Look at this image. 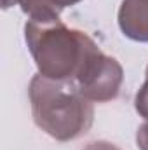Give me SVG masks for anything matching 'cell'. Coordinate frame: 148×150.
<instances>
[{
  "label": "cell",
  "instance_id": "1",
  "mask_svg": "<svg viewBox=\"0 0 148 150\" xmlns=\"http://www.w3.org/2000/svg\"><path fill=\"white\" fill-rule=\"evenodd\" d=\"M32 115L38 127L58 142L85 134L94 120V107L75 82L52 80L37 74L28 87Z\"/></svg>",
  "mask_w": 148,
  "mask_h": 150
},
{
  "label": "cell",
  "instance_id": "2",
  "mask_svg": "<svg viewBox=\"0 0 148 150\" xmlns=\"http://www.w3.org/2000/svg\"><path fill=\"white\" fill-rule=\"evenodd\" d=\"M25 40L38 74L52 80L75 82L87 58L98 49L96 42L80 30H72L61 19L25 25Z\"/></svg>",
  "mask_w": 148,
  "mask_h": 150
},
{
  "label": "cell",
  "instance_id": "3",
  "mask_svg": "<svg viewBox=\"0 0 148 150\" xmlns=\"http://www.w3.org/2000/svg\"><path fill=\"white\" fill-rule=\"evenodd\" d=\"M124 82L122 65L101 52L98 47L84 63L75 84L78 91L92 103H106L118 96Z\"/></svg>",
  "mask_w": 148,
  "mask_h": 150
},
{
  "label": "cell",
  "instance_id": "4",
  "mask_svg": "<svg viewBox=\"0 0 148 150\" xmlns=\"http://www.w3.org/2000/svg\"><path fill=\"white\" fill-rule=\"evenodd\" d=\"M120 32L134 42H148V0H122L118 9Z\"/></svg>",
  "mask_w": 148,
  "mask_h": 150
},
{
  "label": "cell",
  "instance_id": "5",
  "mask_svg": "<svg viewBox=\"0 0 148 150\" xmlns=\"http://www.w3.org/2000/svg\"><path fill=\"white\" fill-rule=\"evenodd\" d=\"M19 5L30 21L49 23L59 19L61 14V9L54 4V0H19Z\"/></svg>",
  "mask_w": 148,
  "mask_h": 150
},
{
  "label": "cell",
  "instance_id": "6",
  "mask_svg": "<svg viewBox=\"0 0 148 150\" xmlns=\"http://www.w3.org/2000/svg\"><path fill=\"white\" fill-rule=\"evenodd\" d=\"M134 107H136V112L148 120V84L147 82L138 91L136 100H134Z\"/></svg>",
  "mask_w": 148,
  "mask_h": 150
},
{
  "label": "cell",
  "instance_id": "7",
  "mask_svg": "<svg viewBox=\"0 0 148 150\" xmlns=\"http://www.w3.org/2000/svg\"><path fill=\"white\" fill-rule=\"evenodd\" d=\"M136 145L140 150H148V120L143 122L136 131Z\"/></svg>",
  "mask_w": 148,
  "mask_h": 150
},
{
  "label": "cell",
  "instance_id": "8",
  "mask_svg": "<svg viewBox=\"0 0 148 150\" xmlns=\"http://www.w3.org/2000/svg\"><path fill=\"white\" fill-rule=\"evenodd\" d=\"M78 2H82V0H54V4L63 11L65 7H72V5H75V4H78Z\"/></svg>",
  "mask_w": 148,
  "mask_h": 150
},
{
  "label": "cell",
  "instance_id": "9",
  "mask_svg": "<svg viewBox=\"0 0 148 150\" xmlns=\"http://www.w3.org/2000/svg\"><path fill=\"white\" fill-rule=\"evenodd\" d=\"M19 0H2V7L4 9H9V7H12L14 4H18Z\"/></svg>",
  "mask_w": 148,
  "mask_h": 150
},
{
  "label": "cell",
  "instance_id": "10",
  "mask_svg": "<svg viewBox=\"0 0 148 150\" xmlns=\"http://www.w3.org/2000/svg\"><path fill=\"white\" fill-rule=\"evenodd\" d=\"M145 82L148 84V67H147V80H145Z\"/></svg>",
  "mask_w": 148,
  "mask_h": 150
}]
</instances>
